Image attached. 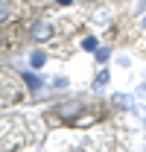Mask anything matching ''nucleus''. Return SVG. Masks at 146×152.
I'll list each match as a JSON object with an SVG mask.
<instances>
[{"label":"nucleus","instance_id":"obj_3","mask_svg":"<svg viewBox=\"0 0 146 152\" xmlns=\"http://www.w3.org/2000/svg\"><path fill=\"white\" fill-rule=\"evenodd\" d=\"M58 111L64 114V117H73V114H79V111H82V105H79V102H70V105H67V102H64V105H61V108H58Z\"/></svg>","mask_w":146,"mask_h":152},{"label":"nucleus","instance_id":"obj_2","mask_svg":"<svg viewBox=\"0 0 146 152\" xmlns=\"http://www.w3.org/2000/svg\"><path fill=\"white\" fill-rule=\"evenodd\" d=\"M111 18H114V9H111V6H99V9L93 12V20H96L99 26H108Z\"/></svg>","mask_w":146,"mask_h":152},{"label":"nucleus","instance_id":"obj_6","mask_svg":"<svg viewBox=\"0 0 146 152\" xmlns=\"http://www.w3.org/2000/svg\"><path fill=\"white\" fill-rule=\"evenodd\" d=\"M82 47H85V50H96V47H99V41H96L93 35H88L85 41H82Z\"/></svg>","mask_w":146,"mask_h":152},{"label":"nucleus","instance_id":"obj_7","mask_svg":"<svg viewBox=\"0 0 146 152\" xmlns=\"http://www.w3.org/2000/svg\"><path fill=\"white\" fill-rule=\"evenodd\" d=\"M55 3H61V6H67V3H73V0H55Z\"/></svg>","mask_w":146,"mask_h":152},{"label":"nucleus","instance_id":"obj_5","mask_svg":"<svg viewBox=\"0 0 146 152\" xmlns=\"http://www.w3.org/2000/svg\"><path fill=\"white\" fill-rule=\"evenodd\" d=\"M44 61H47V56H44L41 50H35V53L29 56V64H32V67H44Z\"/></svg>","mask_w":146,"mask_h":152},{"label":"nucleus","instance_id":"obj_4","mask_svg":"<svg viewBox=\"0 0 146 152\" xmlns=\"http://www.w3.org/2000/svg\"><path fill=\"white\" fill-rule=\"evenodd\" d=\"M20 76H23V82H26L32 91H38V88H41V79H38L35 73H20Z\"/></svg>","mask_w":146,"mask_h":152},{"label":"nucleus","instance_id":"obj_1","mask_svg":"<svg viewBox=\"0 0 146 152\" xmlns=\"http://www.w3.org/2000/svg\"><path fill=\"white\" fill-rule=\"evenodd\" d=\"M29 35L35 38V41H50V38H53V23H47V20H38V23H32Z\"/></svg>","mask_w":146,"mask_h":152}]
</instances>
